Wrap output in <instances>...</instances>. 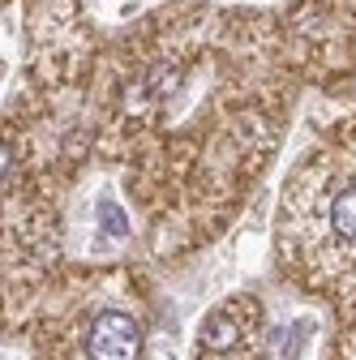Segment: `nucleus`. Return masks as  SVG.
I'll use <instances>...</instances> for the list:
<instances>
[{"label": "nucleus", "mask_w": 356, "mask_h": 360, "mask_svg": "<svg viewBox=\"0 0 356 360\" xmlns=\"http://www.w3.org/2000/svg\"><path fill=\"white\" fill-rule=\"evenodd\" d=\"M99 228H103V232H112L116 240H125V236H129V219H125L120 202H112V198H103V202H99Z\"/></svg>", "instance_id": "obj_4"}, {"label": "nucleus", "mask_w": 356, "mask_h": 360, "mask_svg": "<svg viewBox=\"0 0 356 360\" xmlns=\"http://www.w3.org/2000/svg\"><path fill=\"white\" fill-rule=\"evenodd\" d=\"M91 360H138L142 356V330L125 309H99L91 335H86Z\"/></svg>", "instance_id": "obj_1"}, {"label": "nucleus", "mask_w": 356, "mask_h": 360, "mask_svg": "<svg viewBox=\"0 0 356 360\" xmlns=\"http://www.w3.org/2000/svg\"><path fill=\"white\" fill-rule=\"evenodd\" d=\"M331 228H335L343 240H356V189H343V193L331 202Z\"/></svg>", "instance_id": "obj_3"}, {"label": "nucleus", "mask_w": 356, "mask_h": 360, "mask_svg": "<svg viewBox=\"0 0 356 360\" xmlns=\"http://www.w3.org/2000/svg\"><path fill=\"white\" fill-rule=\"evenodd\" d=\"M241 343V326L228 318V313H210L202 322V347L206 352H232Z\"/></svg>", "instance_id": "obj_2"}, {"label": "nucleus", "mask_w": 356, "mask_h": 360, "mask_svg": "<svg viewBox=\"0 0 356 360\" xmlns=\"http://www.w3.org/2000/svg\"><path fill=\"white\" fill-rule=\"evenodd\" d=\"M13 180V150H9V142H5V185Z\"/></svg>", "instance_id": "obj_5"}]
</instances>
